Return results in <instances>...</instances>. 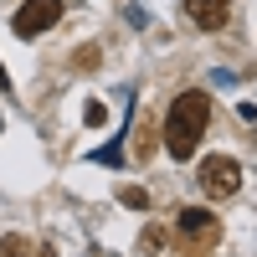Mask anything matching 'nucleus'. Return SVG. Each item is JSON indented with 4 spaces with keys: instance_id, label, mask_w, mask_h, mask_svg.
<instances>
[{
    "instance_id": "obj_1",
    "label": "nucleus",
    "mask_w": 257,
    "mask_h": 257,
    "mask_svg": "<svg viewBox=\"0 0 257 257\" xmlns=\"http://www.w3.org/2000/svg\"><path fill=\"white\" fill-rule=\"evenodd\" d=\"M206 123H211V98L201 88L175 93V103H170V113H165V149L175 160H190L201 149V139H206Z\"/></svg>"
},
{
    "instance_id": "obj_3",
    "label": "nucleus",
    "mask_w": 257,
    "mask_h": 257,
    "mask_svg": "<svg viewBox=\"0 0 257 257\" xmlns=\"http://www.w3.org/2000/svg\"><path fill=\"white\" fill-rule=\"evenodd\" d=\"M175 231H180V242L196 247V252H211V247L221 242V221L211 216V211H201V206H185L180 216H175Z\"/></svg>"
},
{
    "instance_id": "obj_8",
    "label": "nucleus",
    "mask_w": 257,
    "mask_h": 257,
    "mask_svg": "<svg viewBox=\"0 0 257 257\" xmlns=\"http://www.w3.org/2000/svg\"><path fill=\"white\" fill-rule=\"evenodd\" d=\"M118 201H123L128 211H149V196H144V190H139V185H128V190H123V196H118Z\"/></svg>"
},
{
    "instance_id": "obj_2",
    "label": "nucleus",
    "mask_w": 257,
    "mask_h": 257,
    "mask_svg": "<svg viewBox=\"0 0 257 257\" xmlns=\"http://www.w3.org/2000/svg\"><path fill=\"white\" fill-rule=\"evenodd\" d=\"M201 190L211 201H231L242 190V165L231 160V155H206L201 160Z\"/></svg>"
},
{
    "instance_id": "obj_6",
    "label": "nucleus",
    "mask_w": 257,
    "mask_h": 257,
    "mask_svg": "<svg viewBox=\"0 0 257 257\" xmlns=\"http://www.w3.org/2000/svg\"><path fill=\"white\" fill-rule=\"evenodd\" d=\"M139 252H144V257H160V252H165V231H160V226H144V231H139Z\"/></svg>"
},
{
    "instance_id": "obj_4",
    "label": "nucleus",
    "mask_w": 257,
    "mask_h": 257,
    "mask_svg": "<svg viewBox=\"0 0 257 257\" xmlns=\"http://www.w3.org/2000/svg\"><path fill=\"white\" fill-rule=\"evenodd\" d=\"M57 21H62V0H26V6L16 11L11 26H16L21 41H31V36H41V31H52Z\"/></svg>"
},
{
    "instance_id": "obj_9",
    "label": "nucleus",
    "mask_w": 257,
    "mask_h": 257,
    "mask_svg": "<svg viewBox=\"0 0 257 257\" xmlns=\"http://www.w3.org/2000/svg\"><path fill=\"white\" fill-rule=\"evenodd\" d=\"M88 123H93V128H103V123H108V108H103V103H98V98L88 103Z\"/></svg>"
},
{
    "instance_id": "obj_7",
    "label": "nucleus",
    "mask_w": 257,
    "mask_h": 257,
    "mask_svg": "<svg viewBox=\"0 0 257 257\" xmlns=\"http://www.w3.org/2000/svg\"><path fill=\"white\" fill-rule=\"evenodd\" d=\"M31 252V242L21 237V231H6V237H0V257H26Z\"/></svg>"
},
{
    "instance_id": "obj_5",
    "label": "nucleus",
    "mask_w": 257,
    "mask_h": 257,
    "mask_svg": "<svg viewBox=\"0 0 257 257\" xmlns=\"http://www.w3.org/2000/svg\"><path fill=\"white\" fill-rule=\"evenodd\" d=\"M185 16L196 21L201 31H221L231 16V0H185Z\"/></svg>"
},
{
    "instance_id": "obj_10",
    "label": "nucleus",
    "mask_w": 257,
    "mask_h": 257,
    "mask_svg": "<svg viewBox=\"0 0 257 257\" xmlns=\"http://www.w3.org/2000/svg\"><path fill=\"white\" fill-rule=\"evenodd\" d=\"M0 93H11V77H6V67H0Z\"/></svg>"
}]
</instances>
